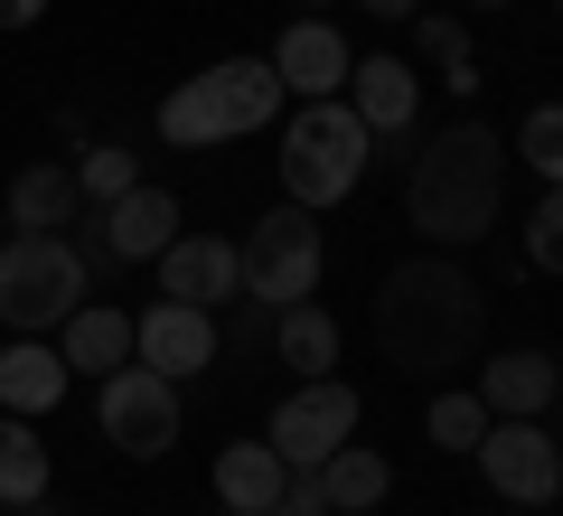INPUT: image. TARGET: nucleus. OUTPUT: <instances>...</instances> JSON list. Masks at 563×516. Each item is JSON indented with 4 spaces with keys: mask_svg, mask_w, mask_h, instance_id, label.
Returning a JSON list of instances; mask_svg holds the SVG:
<instances>
[{
    "mask_svg": "<svg viewBox=\"0 0 563 516\" xmlns=\"http://www.w3.org/2000/svg\"><path fill=\"white\" fill-rule=\"evenodd\" d=\"M479 329H488V292L451 254H413V263H395L376 282V348L404 376H451V366H470Z\"/></svg>",
    "mask_w": 563,
    "mask_h": 516,
    "instance_id": "nucleus-1",
    "label": "nucleus"
},
{
    "mask_svg": "<svg viewBox=\"0 0 563 516\" xmlns=\"http://www.w3.org/2000/svg\"><path fill=\"white\" fill-rule=\"evenodd\" d=\"M507 198V141L479 113H461L451 132H432L413 151V179H404V226L432 244H479L498 226Z\"/></svg>",
    "mask_w": 563,
    "mask_h": 516,
    "instance_id": "nucleus-2",
    "label": "nucleus"
},
{
    "mask_svg": "<svg viewBox=\"0 0 563 516\" xmlns=\"http://www.w3.org/2000/svg\"><path fill=\"white\" fill-rule=\"evenodd\" d=\"M273 113H282V76H273V57H225V66L188 76L179 95L161 103V141H179V151H217V141L263 132Z\"/></svg>",
    "mask_w": 563,
    "mask_h": 516,
    "instance_id": "nucleus-3",
    "label": "nucleus"
},
{
    "mask_svg": "<svg viewBox=\"0 0 563 516\" xmlns=\"http://www.w3.org/2000/svg\"><path fill=\"white\" fill-rule=\"evenodd\" d=\"M366 122H357V103H339V95H320V103H301L291 113V132H282V198L291 207H339L347 188L366 179Z\"/></svg>",
    "mask_w": 563,
    "mask_h": 516,
    "instance_id": "nucleus-4",
    "label": "nucleus"
},
{
    "mask_svg": "<svg viewBox=\"0 0 563 516\" xmlns=\"http://www.w3.org/2000/svg\"><path fill=\"white\" fill-rule=\"evenodd\" d=\"M76 300H85V263L66 235H10L0 244V329L10 338H47Z\"/></svg>",
    "mask_w": 563,
    "mask_h": 516,
    "instance_id": "nucleus-5",
    "label": "nucleus"
},
{
    "mask_svg": "<svg viewBox=\"0 0 563 516\" xmlns=\"http://www.w3.org/2000/svg\"><path fill=\"white\" fill-rule=\"evenodd\" d=\"M320 263H329V244H320V217L310 207H291L282 198L273 217H254L244 226V300H310L320 292Z\"/></svg>",
    "mask_w": 563,
    "mask_h": 516,
    "instance_id": "nucleus-6",
    "label": "nucleus"
},
{
    "mask_svg": "<svg viewBox=\"0 0 563 516\" xmlns=\"http://www.w3.org/2000/svg\"><path fill=\"white\" fill-rule=\"evenodd\" d=\"M95 422H103V441H113L122 460H161L169 441H179V385L161 376V366H113L103 376V395H95Z\"/></svg>",
    "mask_w": 563,
    "mask_h": 516,
    "instance_id": "nucleus-7",
    "label": "nucleus"
},
{
    "mask_svg": "<svg viewBox=\"0 0 563 516\" xmlns=\"http://www.w3.org/2000/svg\"><path fill=\"white\" fill-rule=\"evenodd\" d=\"M357 385H339V376H301L291 385V395L273 404V451H282V470H320L329 451H339V441H357Z\"/></svg>",
    "mask_w": 563,
    "mask_h": 516,
    "instance_id": "nucleus-8",
    "label": "nucleus"
},
{
    "mask_svg": "<svg viewBox=\"0 0 563 516\" xmlns=\"http://www.w3.org/2000/svg\"><path fill=\"white\" fill-rule=\"evenodd\" d=\"M217 348H225L217 310H188V300H151V310L132 319V358L161 366L169 385H179V376H207V366H217Z\"/></svg>",
    "mask_w": 563,
    "mask_h": 516,
    "instance_id": "nucleus-9",
    "label": "nucleus"
},
{
    "mask_svg": "<svg viewBox=\"0 0 563 516\" xmlns=\"http://www.w3.org/2000/svg\"><path fill=\"white\" fill-rule=\"evenodd\" d=\"M479 479L507 497V507H554L563 479H554V441H544V422H488Z\"/></svg>",
    "mask_w": 563,
    "mask_h": 516,
    "instance_id": "nucleus-10",
    "label": "nucleus"
},
{
    "mask_svg": "<svg viewBox=\"0 0 563 516\" xmlns=\"http://www.w3.org/2000/svg\"><path fill=\"white\" fill-rule=\"evenodd\" d=\"M161 300H188V310H225V300H244V244H225V235H169L161 244Z\"/></svg>",
    "mask_w": 563,
    "mask_h": 516,
    "instance_id": "nucleus-11",
    "label": "nucleus"
},
{
    "mask_svg": "<svg viewBox=\"0 0 563 516\" xmlns=\"http://www.w3.org/2000/svg\"><path fill=\"white\" fill-rule=\"evenodd\" d=\"M347 39L329 20H291L273 39V76H282V95H301V103H320V95H347Z\"/></svg>",
    "mask_w": 563,
    "mask_h": 516,
    "instance_id": "nucleus-12",
    "label": "nucleus"
},
{
    "mask_svg": "<svg viewBox=\"0 0 563 516\" xmlns=\"http://www.w3.org/2000/svg\"><path fill=\"white\" fill-rule=\"evenodd\" d=\"M0 217H10V235H66V226L85 217L76 160H38V169H20L10 198H0Z\"/></svg>",
    "mask_w": 563,
    "mask_h": 516,
    "instance_id": "nucleus-13",
    "label": "nucleus"
},
{
    "mask_svg": "<svg viewBox=\"0 0 563 516\" xmlns=\"http://www.w3.org/2000/svg\"><path fill=\"white\" fill-rule=\"evenodd\" d=\"M347 103H357V122H366L376 141H385V132H413L422 76L395 57V47H385V57H357V66H347Z\"/></svg>",
    "mask_w": 563,
    "mask_h": 516,
    "instance_id": "nucleus-14",
    "label": "nucleus"
},
{
    "mask_svg": "<svg viewBox=\"0 0 563 516\" xmlns=\"http://www.w3.org/2000/svg\"><path fill=\"white\" fill-rule=\"evenodd\" d=\"M169 226H179V198H169V188H151V179H141L132 198H113V207H95V235L113 244V263H161V244H169Z\"/></svg>",
    "mask_w": 563,
    "mask_h": 516,
    "instance_id": "nucleus-15",
    "label": "nucleus"
},
{
    "mask_svg": "<svg viewBox=\"0 0 563 516\" xmlns=\"http://www.w3.org/2000/svg\"><path fill=\"white\" fill-rule=\"evenodd\" d=\"M479 404L498 422H544V404H554V358H544V348H498V358L479 366Z\"/></svg>",
    "mask_w": 563,
    "mask_h": 516,
    "instance_id": "nucleus-16",
    "label": "nucleus"
},
{
    "mask_svg": "<svg viewBox=\"0 0 563 516\" xmlns=\"http://www.w3.org/2000/svg\"><path fill=\"white\" fill-rule=\"evenodd\" d=\"M57 358L76 366V376H113V366H132V310H113V300H76V310L57 319Z\"/></svg>",
    "mask_w": 563,
    "mask_h": 516,
    "instance_id": "nucleus-17",
    "label": "nucleus"
},
{
    "mask_svg": "<svg viewBox=\"0 0 563 516\" xmlns=\"http://www.w3.org/2000/svg\"><path fill=\"white\" fill-rule=\"evenodd\" d=\"M66 376H76V366H66L47 338H10V348H0V414H29V422H38L47 404L66 395Z\"/></svg>",
    "mask_w": 563,
    "mask_h": 516,
    "instance_id": "nucleus-18",
    "label": "nucleus"
},
{
    "mask_svg": "<svg viewBox=\"0 0 563 516\" xmlns=\"http://www.w3.org/2000/svg\"><path fill=\"white\" fill-rule=\"evenodd\" d=\"M282 488H291V470H282L273 441H225L217 451V507L225 516H263Z\"/></svg>",
    "mask_w": 563,
    "mask_h": 516,
    "instance_id": "nucleus-19",
    "label": "nucleus"
},
{
    "mask_svg": "<svg viewBox=\"0 0 563 516\" xmlns=\"http://www.w3.org/2000/svg\"><path fill=\"white\" fill-rule=\"evenodd\" d=\"M273 358L291 376H339V319L320 300H282L273 310Z\"/></svg>",
    "mask_w": 563,
    "mask_h": 516,
    "instance_id": "nucleus-20",
    "label": "nucleus"
},
{
    "mask_svg": "<svg viewBox=\"0 0 563 516\" xmlns=\"http://www.w3.org/2000/svg\"><path fill=\"white\" fill-rule=\"evenodd\" d=\"M320 497H329V516H357V507H385V451H357V441H339V451L320 460Z\"/></svg>",
    "mask_w": 563,
    "mask_h": 516,
    "instance_id": "nucleus-21",
    "label": "nucleus"
},
{
    "mask_svg": "<svg viewBox=\"0 0 563 516\" xmlns=\"http://www.w3.org/2000/svg\"><path fill=\"white\" fill-rule=\"evenodd\" d=\"M47 441L29 432V414H0V507H29V497H47Z\"/></svg>",
    "mask_w": 563,
    "mask_h": 516,
    "instance_id": "nucleus-22",
    "label": "nucleus"
},
{
    "mask_svg": "<svg viewBox=\"0 0 563 516\" xmlns=\"http://www.w3.org/2000/svg\"><path fill=\"white\" fill-rule=\"evenodd\" d=\"M413 47L442 66V85H451L461 103L479 95V57H470V29H461V20H442V10H413Z\"/></svg>",
    "mask_w": 563,
    "mask_h": 516,
    "instance_id": "nucleus-23",
    "label": "nucleus"
},
{
    "mask_svg": "<svg viewBox=\"0 0 563 516\" xmlns=\"http://www.w3.org/2000/svg\"><path fill=\"white\" fill-rule=\"evenodd\" d=\"M488 404H479V385H451V395H432V414H422V432H432V451H479L488 441Z\"/></svg>",
    "mask_w": 563,
    "mask_h": 516,
    "instance_id": "nucleus-24",
    "label": "nucleus"
},
{
    "mask_svg": "<svg viewBox=\"0 0 563 516\" xmlns=\"http://www.w3.org/2000/svg\"><path fill=\"white\" fill-rule=\"evenodd\" d=\"M76 188H85V207L132 198V188H141V151H122V141H95V151L76 160Z\"/></svg>",
    "mask_w": 563,
    "mask_h": 516,
    "instance_id": "nucleus-25",
    "label": "nucleus"
},
{
    "mask_svg": "<svg viewBox=\"0 0 563 516\" xmlns=\"http://www.w3.org/2000/svg\"><path fill=\"white\" fill-rule=\"evenodd\" d=\"M507 160H526L544 188H563V103H536L517 122V141H507Z\"/></svg>",
    "mask_w": 563,
    "mask_h": 516,
    "instance_id": "nucleus-26",
    "label": "nucleus"
},
{
    "mask_svg": "<svg viewBox=\"0 0 563 516\" xmlns=\"http://www.w3.org/2000/svg\"><path fill=\"white\" fill-rule=\"evenodd\" d=\"M526 263L563 273V188H536V217H526Z\"/></svg>",
    "mask_w": 563,
    "mask_h": 516,
    "instance_id": "nucleus-27",
    "label": "nucleus"
},
{
    "mask_svg": "<svg viewBox=\"0 0 563 516\" xmlns=\"http://www.w3.org/2000/svg\"><path fill=\"white\" fill-rule=\"evenodd\" d=\"M263 516H329V497H320V479H310V470H291V488H282Z\"/></svg>",
    "mask_w": 563,
    "mask_h": 516,
    "instance_id": "nucleus-28",
    "label": "nucleus"
},
{
    "mask_svg": "<svg viewBox=\"0 0 563 516\" xmlns=\"http://www.w3.org/2000/svg\"><path fill=\"white\" fill-rule=\"evenodd\" d=\"M47 20V0H0V29H38Z\"/></svg>",
    "mask_w": 563,
    "mask_h": 516,
    "instance_id": "nucleus-29",
    "label": "nucleus"
},
{
    "mask_svg": "<svg viewBox=\"0 0 563 516\" xmlns=\"http://www.w3.org/2000/svg\"><path fill=\"white\" fill-rule=\"evenodd\" d=\"M357 10H376V20H413L422 0H357Z\"/></svg>",
    "mask_w": 563,
    "mask_h": 516,
    "instance_id": "nucleus-30",
    "label": "nucleus"
},
{
    "mask_svg": "<svg viewBox=\"0 0 563 516\" xmlns=\"http://www.w3.org/2000/svg\"><path fill=\"white\" fill-rule=\"evenodd\" d=\"M10 516H66V507H57V497H29V507H10Z\"/></svg>",
    "mask_w": 563,
    "mask_h": 516,
    "instance_id": "nucleus-31",
    "label": "nucleus"
},
{
    "mask_svg": "<svg viewBox=\"0 0 563 516\" xmlns=\"http://www.w3.org/2000/svg\"><path fill=\"white\" fill-rule=\"evenodd\" d=\"M320 10H329V0H301V20H320Z\"/></svg>",
    "mask_w": 563,
    "mask_h": 516,
    "instance_id": "nucleus-32",
    "label": "nucleus"
},
{
    "mask_svg": "<svg viewBox=\"0 0 563 516\" xmlns=\"http://www.w3.org/2000/svg\"><path fill=\"white\" fill-rule=\"evenodd\" d=\"M498 516H544V507H498Z\"/></svg>",
    "mask_w": 563,
    "mask_h": 516,
    "instance_id": "nucleus-33",
    "label": "nucleus"
},
{
    "mask_svg": "<svg viewBox=\"0 0 563 516\" xmlns=\"http://www.w3.org/2000/svg\"><path fill=\"white\" fill-rule=\"evenodd\" d=\"M554 404H563V358H554Z\"/></svg>",
    "mask_w": 563,
    "mask_h": 516,
    "instance_id": "nucleus-34",
    "label": "nucleus"
},
{
    "mask_svg": "<svg viewBox=\"0 0 563 516\" xmlns=\"http://www.w3.org/2000/svg\"><path fill=\"white\" fill-rule=\"evenodd\" d=\"M470 10H507V0H470Z\"/></svg>",
    "mask_w": 563,
    "mask_h": 516,
    "instance_id": "nucleus-35",
    "label": "nucleus"
},
{
    "mask_svg": "<svg viewBox=\"0 0 563 516\" xmlns=\"http://www.w3.org/2000/svg\"><path fill=\"white\" fill-rule=\"evenodd\" d=\"M554 479H563V441H554Z\"/></svg>",
    "mask_w": 563,
    "mask_h": 516,
    "instance_id": "nucleus-36",
    "label": "nucleus"
},
{
    "mask_svg": "<svg viewBox=\"0 0 563 516\" xmlns=\"http://www.w3.org/2000/svg\"><path fill=\"white\" fill-rule=\"evenodd\" d=\"M0 244H10V217H0Z\"/></svg>",
    "mask_w": 563,
    "mask_h": 516,
    "instance_id": "nucleus-37",
    "label": "nucleus"
},
{
    "mask_svg": "<svg viewBox=\"0 0 563 516\" xmlns=\"http://www.w3.org/2000/svg\"><path fill=\"white\" fill-rule=\"evenodd\" d=\"M357 516H376V507H357Z\"/></svg>",
    "mask_w": 563,
    "mask_h": 516,
    "instance_id": "nucleus-38",
    "label": "nucleus"
},
{
    "mask_svg": "<svg viewBox=\"0 0 563 516\" xmlns=\"http://www.w3.org/2000/svg\"><path fill=\"white\" fill-rule=\"evenodd\" d=\"M554 10H563V0H554Z\"/></svg>",
    "mask_w": 563,
    "mask_h": 516,
    "instance_id": "nucleus-39",
    "label": "nucleus"
},
{
    "mask_svg": "<svg viewBox=\"0 0 563 516\" xmlns=\"http://www.w3.org/2000/svg\"><path fill=\"white\" fill-rule=\"evenodd\" d=\"M0 516H10V507H0Z\"/></svg>",
    "mask_w": 563,
    "mask_h": 516,
    "instance_id": "nucleus-40",
    "label": "nucleus"
}]
</instances>
